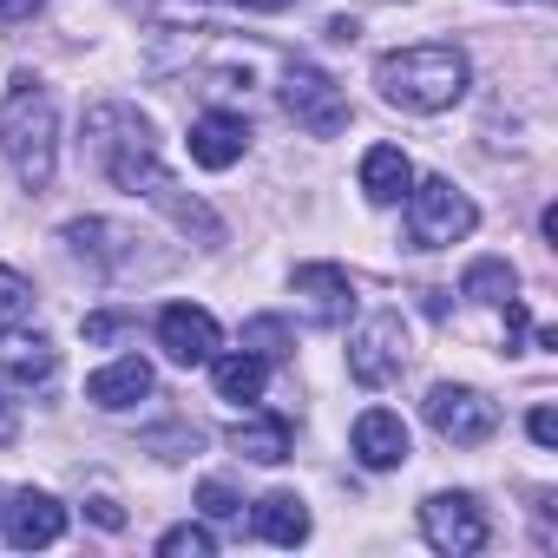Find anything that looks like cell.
<instances>
[{
    "label": "cell",
    "instance_id": "1",
    "mask_svg": "<svg viewBox=\"0 0 558 558\" xmlns=\"http://www.w3.org/2000/svg\"><path fill=\"white\" fill-rule=\"evenodd\" d=\"M86 145H93L99 171H106L119 191H132V197L158 204L184 236H197V243H223L217 210H210V204H197V197H184V191H178V178L158 165L151 119H138L132 106H93V112H86Z\"/></svg>",
    "mask_w": 558,
    "mask_h": 558
},
{
    "label": "cell",
    "instance_id": "2",
    "mask_svg": "<svg viewBox=\"0 0 558 558\" xmlns=\"http://www.w3.org/2000/svg\"><path fill=\"white\" fill-rule=\"evenodd\" d=\"M466 53L460 47H395V53H381L375 60V86H381V99L388 106H401V112H447V106H460V93H466Z\"/></svg>",
    "mask_w": 558,
    "mask_h": 558
},
{
    "label": "cell",
    "instance_id": "3",
    "mask_svg": "<svg viewBox=\"0 0 558 558\" xmlns=\"http://www.w3.org/2000/svg\"><path fill=\"white\" fill-rule=\"evenodd\" d=\"M0 151H8V165H14V178L27 191H47L53 184L60 119H53V93L34 73L14 80V99H8V112H0Z\"/></svg>",
    "mask_w": 558,
    "mask_h": 558
},
{
    "label": "cell",
    "instance_id": "4",
    "mask_svg": "<svg viewBox=\"0 0 558 558\" xmlns=\"http://www.w3.org/2000/svg\"><path fill=\"white\" fill-rule=\"evenodd\" d=\"M480 210L466 191H453L447 178H427V184H408V243L414 250H447L460 236H473Z\"/></svg>",
    "mask_w": 558,
    "mask_h": 558
},
{
    "label": "cell",
    "instance_id": "5",
    "mask_svg": "<svg viewBox=\"0 0 558 558\" xmlns=\"http://www.w3.org/2000/svg\"><path fill=\"white\" fill-rule=\"evenodd\" d=\"M421 538L447 558H466V551H486L493 525L473 493H434V499H421Z\"/></svg>",
    "mask_w": 558,
    "mask_h": 558
},
{
    "label": "cell",
    "instance_id": "6",
    "mask_svg": "<svg viewBox=\"0 0 558 558\" xmlns=\"http://www.w3.org/2000/svg\"><path fill=\"white\" fill-rule=\"evenodd\" d=\"M283 112H290L303 132H316V138H336V132L349 125L342 86H336L323 66H310V60H296V66L283 73Z\"/></svg>",
    "mask_w": 558,
    "mask_h": 558
},
{
    "label": "cell",
    "instance_id": "7",
    "mask_svg": "<svg viewBox=\"0 0 558 558\" xmlns=\"http://www.w3.org/2000/svg\"><path fill=\"white\" fill-rule=\"evenodd\" d=\"M401 368H408V323H401L395 310H381V316H368V323L355 329V342H349V375H355L362 388H388V381H401Z\"/></svg>",
    "mask_w": 558,
    "mask_h": 558
},
{
    "label": "cell",
    "instance_id": "8",
    "mask_svg": "<svg viewBox=\"0 0 558 558\" xmlns=\"http://www.w3.org/2000/svg\"><path fill=\"white\" fill-rule=\"evenodd\" d=\"M427 427H434L447 447H480V440H493V427H499V408H493L480 388L440 381V388H427Z\"/></svg>",
    "mask_w": 558,
    "mask_h": 558
},
{
    "label": "cell",
    "instance_id": "9",
    "mask_svg": "<svg viewBox=\"0 0 558 558\" xmlns=\"http://www.w3.org/2000/svg\"><path fill=\"white\" fill-rule=\"evenodd\" d=\"M60 243H66L80 263H93L99 276H119V269L138 256V236L119 230V223H106V217H73V223L60 230Z\"/></svg>",
    "mask_w": 558,
    "mask_h": 558
},
{
    "label": "cell",
    "instance_id": "10",
    "mask_svg": "<svg viewBox=\"0 0 558 558\" xmlns=\"http://www.w3.org/2000/svg\"><path fill=\"white\" fill-rule=\"evenodd\" d=\"M158 349H165L178 368H204V362L217 355V323H210V310L171 303V310L158 316Z\"/></svg>",
    "mask_w": 558,
    "mask_h": 558
},
{
    "label": "cell",
    "instance_id": "11",
    "mask_svg": "<svg viewBox=\"0 0 558 558\" xmlns=\"http://www.w3.org/2000/svg\"><path fill=\"white\" fill-rule=\"evenodd\" d=\"M60 532H66V506L53 499V493H14L8 499V545L14 551H40V545H60Z\"/></svg>",
    "mask_w": 558,
    "mask_h": 558
},
{
    "label": "cell",
    "instance_id": "12",
    "mask_svg": "<svg viewBox=\"0 0 558 558\" xmlns=\"http://www.w3.org/2000/svg\"><path fill=\"white\" fill-rule=\"evenodd\" d=\"M191 165H204V171H230L243 151H250V125H243V112H204V119H191Z\"/></svg>",
    "mask_w": 558,
    "mask_h": 558
},
{
    "label": "cell",
    "instance_id": "13",
    "mask_svg": "<svg viewBox=\"0 0 558 558\" xmlns=\"http://www.w3.org/2000/svg\"><path fill=\"white\" fill-rule=\"evenodd\" d=\"M296 296H310V323L316 329H342L349 310H355V290H349V276L336 263H303L296 269Z\"/></svg>",
    "mask_w": 558,
    "mask_h": 558
},
{
    "label": "cell",
    "instance_id": "14",
    "mask_svg": "<svg viewBox=\"0 0 558 558\" xmlns=\"http://www.w3.org/2000/svg\"><path fill=\"white\" fill-rule=\"evenodd\" d=\"M349 447H355V460H362L368 473H395V466L408 460V427H401V414H388V408H368V414L355 421Z\"/></svg>",
    "mask_w": 558,
    "mask_h": 558
},
{
    "label": "cell",
    "instance_id": "15",
    "mask_svg": "<svg viewBox=\"0 0 558 558\" xmlns=\"http://www.w3.org/2000/svg\"><path fill=\"white\" fill-rule=\"evenodd\" d=\"M151 388H158V381H151V362L119 355L112 368H99V375L86 381V401H93V408H106V414H125V408H138Z\"/></svg>",
    "mask_w": 558,
    "mask_h": 558
},
{
    "label": "cell",
    "instance_id": "16",
    "mask_svg": "<svg viewBox=\"0 0 558 558\" xmlns=\"http://www.w3.org/2000/svg\"><path fill=\"white\" fill-rule=\"evenodd\" d=\"M290 421L283 414H250V421H236L230 427V447L243 453V460H256V466H276V460H290Z\"/></svg>",
    "mask_w": 558,
    "mask_h": 558
},
{
    "label": "cell",
    "instance_id": "17",
    "mask_svg": "<svg viewBox=\"0 0 558 558\" xmlns=\"http://www.w3.org/2000/svg\"><path fill=\"white\" fill-rule=\"evenodd\" d=\"M408 184H414V165H408L401 145H375V151L362 158V197H368V204H401Z\"/></svg>",
    "mask_w": 558,
    "mask_h": 558
},
{
    "label": "cell",
    "instance_id": "18",
    "mask_svg": "<svg viewBox=\"0 0 558 558\" xmlns=\"http://www.w3.org/2000/svg\"><path fill=\"white\" fill-rule=\"evenodd\" d=\"M256 538H269V545H303V538H310V506H303L296 493L256 499Z\"/></svg>",
    "mask_w": 558,
    "mask_h": 558
},
{
    "label": "cell",
    "instance_id": "19",
    "mask_svg": "<svg viewBox=\"0 0 558 558\" xmlns=\"http://www.w3.org/2000/svg\"><path fill=\"white\" fill-rule=\"evenodd\" d=\"M210 375H217V395H223V401H263V388H269V362L250 355V349L210 355Z\"/></svg>",
    "mask_w": 558,
    "mask_h": 558
},
{
    "label": "cell",
    "instance_id": "20",
    "mask_svg": "<svg viewBox=\"0 0 558 558\" xmlns=\"http://www.w3.org/2000/svg\"><path fill=\"white\" fill-rule=\"evenodd\" d=\"M460 296H473V303H506V296H519V269L512 263H499V256H480L466 276H460Z\"/></svg>",
    "mask_w": 558,
    "mask_h": 558
},
{
    "label": "cell",
    "instance_id": "21",
    "mask_svg": "<svg viewBox=\"0 0 558 558\" xmlns=\"http://www.w3.org/2000/svg\"><path fill=\"white\" fill-rule=\"evenodd\" d=\"M53 368H60V355H53V342H40V336L8 349V375H14L21 388H47V381H53Z\"/></svg>",
    "mask_w": 558,
    "mask_h": 558
},
{
    "label": "cell",
    "instance_id": "22",
    "mask_svg": "<svg viewBox=\"0 0 558 558\" xmlns=\"http://www.w3.org/2000/svg\"><path fill=\"white\" fill-rule=\"evenodd\" d=\"M243 349H250V355H263V362H290L296 336H290V323H283V316H250V323H243Z\"/></svg>",
    "mask_w": 558,
    "mask_h": 558
},
{
    "label": "cell",
    "instance_id": "23",
    "mask_svg": "<svg viewBox=\"0 0 558 558\" xmlns=\"http://www.w3.org/2000/svg\"><path fill=\"white\" fill-rule=\"evenodd\" d=\"M34 316V290H27V276H14L8 263H0V329H21Z\"/></svg>",
    "mask_w": 558,
    "mask_h": 558
},
{
    "label": "cell",
    "instance_id": "24",
    "mask_svg": "<svg viewBox=\"0 0 558 558\" xmlns=\"http://www.w3.org/2000/svg\"><path fill=\"white\" fill-rule=\"evenodd\" d=\"M158 551H165V558H210V551H217V532H210V525H171V532L158 538Z\"/></svg>",
    "mask_w": 558,
    "mask_h": 558
},
{
    "label": "cell",
    "instance_id": "25",
    "mask_svg": "<svg viewBox=\"0 0 558 558\" xmlns=\"http://www.w3.org/2000/svg\"><path fill=\"white\" fill-rule=\"evenodd\" d=\"M197 506H204V519H236V512H243V499H236L223 480H204V486H197Z\"/></svg>",
    "mask_w": 558,
    "mask_h": 558
},
{
    "label": "cell",
    "instance_id": "26",
    "mask_svg": "<svg viewBox=\"0 0 558 558\" xmlns=\"http://www.w3.org/2000/svg\"><path fill=\"white\" fill-rule=\"evenodd\" d=\"M138 8L151 14V21H165V27H184V21H197L210 0H138Z\"/></svg>",
    "mask_w": 558,
    "mask_h": 558
},
{
    "label": "cell",
    "instance_id": "27",
    "mask_svg": "<svg viewBox=\"0 0 558 558\" xmlns=\"http://www.w3.org/2000/svg\"><path fill=\"white\" fill-rule=\"evenodd\" d=\"M80 329H86V342H119V336L138 329V316H86Z\"/></svg>",
    "mask_w": 558,
    "mask_h": 558
},
{
    "label": "cell",
    "instance_id": "28",
    "mask_svg": "<svg viewBox=\"0 0 558 558\" xmlns=\"http://www.w3.org/2000/svg\"><path fill=\"white\" fill-rule=\"evenodd\" d=\"M499 310H506V349L519 355V342H525V329H532V316H525V303H519V296H506Z\"/></svg>",
    "mask_w": 558,
    "mask_h": 558
},
{
    "label": "cell",
    "instance_id": "29",
    "mask_svg": "<svg viewBox=\"0 0 558 558\" xmlns=\"http://www.w3.org/2000/svg\"><path fill=\"white\" fill-rule=\"evenodd\" d=\"M151 447H158L165 460H184V453H197V427H171V434H158Z\"/></svg>",
    "mask_w": 558,
    "mask_h": 558
},
{
    "label": "cell",
    "instance_id": "30",
    "mask_svg": "<svg viewBox=\"0 0 558 558\" xmlns=\"http://www.w3.org/2000/svg\"><path fill=\"white\" fill-rule=\"evenodd\" d=\"M525 427H532V440H538V447H558V414H551V408H532V421H525Z\"/></svg>",
    "mask_w": 558,
    "mask_h": 558
},
{
    "label": "cell",
    "instance_id": "31",
    "mask_svg": "<svg viewBox=\"0 0 558 558\" xmlns=\"http://www.w3.org/2000/svg\"><path fill=\"white\" fill-rule=\"evenodd\" d=\"M47 8V0H0V27H21V21H34Z\"/></svg>",
    "mask_w": 558,
    "mask_h": 558
},
{
    "label": "cell",
    "instance_id": "32",
    "mask_svg": "<svg viewBox=\"0 0 558 558\" xmlns=\"http://www.w3.org/2000/svg\"><path fill=\"white\" fill-rule=\"evenodd\" d=\"M86 512H93V525H106V532H119V525H125L119 499H86Z\"/></svg>",
    "mask_w": 558,
    "mask_h": 558
},
{
    "label": "cell",
    "instance_id": "33",
    "mask_svg": "<svg viewBox=\"0 0 558 558\" xmlns=\"http://www.w3.org/2000/svg\"><path fill=\"white\" fill-rule=\"evenodd\" d=\"M243 14H283V8H296V0H236Z\"/></svg>",
    "mask_w": 558,
    "mask_h": 558
},
{
    "label": "cell",
    "instance_id": "34",
    "mask_svg": "<svg viewBox=\"0 0 558 558\" xmlns=\"http://www.w3.org/2000/svg\"><path fill=\"white\" fill-rule=\"evenodd\" d=\"M0 434H8V395H0Z\"/></svg>",
    "mask_w": 558,
    "mask_h": 558
}]
</instances>
